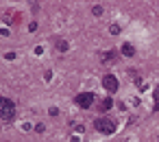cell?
Wrapping results in <instances>:
<instances>
[{"label":"cell","mask_w":159,"mask_h":142,"mask_svg":"<svg viewBox=\"0 0 159 142\" xmlns=\"http://www.w3.org/2000/svg\"><path fill=\"white\" fill-rule=\"evenodd\" d=\"M111 105H113V101H111V96H107V98H102V101H100L98 109H100V111H109V109H111Z\"/></svg>","instance_id":"8992f818"},{"label":"cell","mask_w":159,"mask_h":142,"mask_svg":"<svg viewBox=\"0 0 159 142\" xmlns=\"http://www.w3.org/2000/svg\"><path fill=\"white\" fill-rule=\"evenodd\" d=\"M122 55L124 57H135V48L131 44H122Z\"/></svg>","instance_id":"52a82bcc"},{"label":"cell","mask_w":159,"mask_h":142,"mask_svg":"<svg viewBox=\"0 0 159 142\" xmlns=\"http://www.w3.org/2000/svg\"><path fill=\"white\" fill-rule=\"evenodd\" d=\"M102 88L107 90V92H118V88H120V83H118V79L113 77V74H105L102 77Z\"/></svg>","instance_id":"277c9868"},{"label":"cell","mask_w":159,"mask_h":142,"mask_svg":"<svg viewBox=\"0 0 159 142\" xmlns=\"http://www.w3.org/2000/svg\"><path fill=\"white\" fill-rule=\"evenodd\" d=\"M116 55H118V53H116L113 48H111V50H105L100 61H102V64H113V61H116Z\"/></svg>","instance_id":"5b68a950"},{"label":"cell","mask_w":159,"mask_h":142,"mask_svg":"<svg viewBox=\"0 0 159 142\" xmlns=\"http://www.w3.org/2000/svg\"><path fill=\"white\" fill-rule=\"evenodd\" d=\"M155 109L159 111V85H157V90H155Z\"/></svg>","instance_id":"8fae6325"},{"label":"cell","mask_w":159,"mask_h":142,"mask_svg":"<svg viewBox=\"0 0 159 142\" xmlns=\"http://www.w3.org/2000/svg\"><path fill=\"white\" fill-rule=\"evenodd\" d=\"M55 46H57V50H59V53H66V50L70 48V44H68L66 40H57V44H55Z\"/></svg>","instance_id":"ba28073f"},{"label":"cell","mask_w":159,"mask_h":142,"mask_svg":"<svg viewBox=\"0 0 159 142\" xmlns=\"http://www.w3.org/2000/svg\"><path fill=\"white\" fill-rule=\"evenodd\" d=\"M76 105L79 107H83V109H89L92 105H94V101H96V94L94 92H83V94H76Z\"/></svg>","instance_id":"3957f363"},{"label":"cell","mask_w":159,"mask_h":142,"mask_svg":"<svg viewBox=\"0 0 159 142\" xmlns=\"http://www.w3.org/2000/svg\"><path fill=\"white\" fill-rule=\"evenodd\" d=\"M48 114H50V116H57V114H59V109H57V107H50V109H48Z\"/></svg>","instance_id":"4fadbf2b"},{"label":"cell","mask_w":159,"mask_h":142,"mask_svg":"<svg viewBox=\"0 0 159 142\" xmlns=\"http://www.w3.org/2000/svg\"><path fill=\"white\" fill-rule=\"evenodd\" d=\"M29 31H37V22H31L29 24Z\"/></svg>","instance_id":"5bb4252c"},{"label":"cell","mask_w":159,"mask_h":142,"mask_svg":"<svg viewBox=\"0 0 159 142\" xmlns=\"http://www.w3.org/2000/svg\"><path fill=\"white\" fill-rule=\"evenodd\" d=\"M16 118V103L11 98L0 96V120L2 122H13Z\"/></svg>","instance_id":"6da1fadb"},{"label":"cell","mask_w":159,"mask_h":142,"mask_svg":"<svg viewBox=\"0 0 159 142\" xmlns=\"http://www.w3.org/2000/svg\"><path fill=\"white\" fill-rule=\"evenodd\" d=\"M92 13H94V16H100V13H102V7H100V5H96V7L92 9Z\"/></svg>","instance_id":"7c38bea8"},{"label":"cell","mask_w":159,"mask_h":142,"mask_svg":"<svg viewBox=\"0 0 159 142\" xmlns=\"http://www.w3.org/2000/svg\"><path fill=\"white\" fill-rule=\"evenodd\" d=\"M109 33H111V35H118V33H120V26H118V24H111V26H109Z\"/></svg>","instance_id":"9c48e42d"},{"label":"cell","mask_w":159,"mask_h":142,"mask_svg":"<svg viewBox=\"0 0 159 142\" xmlns=\"http://www.w3.org/2000/svg\"><path fill=\"white\" fill-rule=\"evenodd\" d=\"M35 131H37V133H44V131H46V125H44V122H37V125H35Z\"/></svg>","instance_id":"30bf717a"},{"label":"cell","mask_w":159,"mask_h":142,"mask_svg":"<svg viewBox=\"0 0 159 142\" xmlns=\"http://www.w3.org/2000/svg\"><path fill=\"white\" fill-rule=\"evenodd\" d=\"M94 129L105 133V135H109V133L116 131V120L113 118H98V120H94Z\"/></svg>","instance_id":"7a4b0ae2"}]
</instances>
